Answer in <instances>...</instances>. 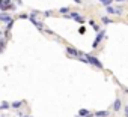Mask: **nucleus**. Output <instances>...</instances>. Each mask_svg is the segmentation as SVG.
Masks as SVG:
<instances>
[{"label":"nucleus","instance_id":"0eeeda50","mask_svg":"<svg viewBox=\"0 0 128 117\" xmlns=\"http://www.w3.org/2000/svg\"><path fill=\"white\" fill-rule=\"evenodd\" d=\"M24 104H26L24 101H15V102H12V104H11V108H12V110H17V111H18V110H20V108H21V107H23Z\"/></svg>","mask_w":128,"mask_h":117},{"label":"nucleus","instance_id":"ddd939ff","mask_svg":"<svg viewBox=\"0 0 128 117\" xmlns=\"http://www.w3.org/2000/svg\"><path fill=\"white\" fill-rule=\"evenodd\" d=\"M122 14H124V9L120 6H116L114 8V15H122Z\"/></svg>","mask_w":128,"mask_h":117},{"label":"nucleus","instance_id":"9b49d317","mask_svg":"<svg viewBox=\"0 0 128 117\" xmlns=\"http://www.w3.org/2000/svg\"><path fill=\"white\" fill-rule=\"evenodd\" d=\"M70 12H71V8H68V6L59 8V14H62V15H65V14H70Z\"/></svg>","mask_w":128,"mask_h":117},{"label":"nucleus","instance_id":"20e7f679","mask_svg":"<svg viewBox=\"0 0 128 117\" xmlns=\"http://www.w3.org/2000/svg\"><path fill=\"white\" fill-rule=\"evenodd\" d=\"M66 54L71 56V57H77V58L82 56V53H80L78 50H76L74 47H66Z\"/></svg>","mask_w":128,"mask_h":117},{"label":"nucleus","instance_id":"b1692460","mask_svg":"<svg viewBox=\"0 0 128 117\" xmlns=\"http://www.w3.org/2000/svg\"><path fill=\"white\" fill-rule=\"evenodd\" d=\"M74 2H76V3H82V0H74Z\"/></svg>","mask_w":128,"mask_h":117},{"label":"nucleus","instance_id":"5701e85b","mask_svg":"<svg viewBox=\"0 0 128 117\" xmlns=\"http://www.w3.org/2000/svg\"><path fill=\"white\" fill-rule=\"evenodd\" d=\"M18 116H20V117H30V116H27V114H23V113H18Z\"/></svg>","mask_w":128,"mask_h":117},{"label":"nucleus","instance_id":"f257e3e1","mask_svg":"<svg viewBox=\"0 0 128 117\" xmlns=\"http://www.w3.org/2000/svg\"><path fill=\"white\" fill-rule=\"evenodd\" d=\"M63 18H66V20H74V21H77V23H80V24H83L84 23V17H82L80 14H77V12H70V14H65L63 15Z\"/></svg>","mask_w":128,"mask_h":117},{"label":"nucleus","instance_id":"1a4fd4ad","mask_svg":"<svg viewBox=\"0 0 128 117\" xmlns=\"http://www.w3.org/2000/svg\"><path fill=\"white\" fill-rule=\"evenodd\" d=\"M120 107H122V101L118 98V99L113 102V110H114V111H119V110H120Z\"/></svg>","mask_w":128,"mask_h":117},{"label":"nucleus","instance_id":"9d476101","mask_svg":"<svg viewBox=\"0 0 128 117\" xmlns=\"http://www.w3.org/2000/svg\"><path fill=\"white\" fill-rule=\"evenodd\" d=\"M110 113L108 111H95V117H108Z\"/></svg>","mask_w":128,"mask_h":117},{"label":"nucleus","instance_id":"39448f33","mask_svg":"<svg viewBox=\"0 0 128 117\" xmlns=\"http://www.w3.org/2000/svg\"><path fill=\"white\" fill-rule=\"evenodd\" d=\"M78 116H80V117H95V113H90L89 110L82 108V110L78 111Z\"/></svg>","mask_w":128,"mask_h":117},{"label":"nucleus","instance_id":"412c9836","mask_svg":"<svg viewBox=\"0 0 128 117\" xmlns=\"http://www.w3.org/2000/svg\"><path fill=\"white\" fill-rule=\"evenodd\" d=\"M30 15H38V11H36V9H33V11L30 12Z\"/></svg>","mask_w":128,"mask_h":117},{"label":"nucleus","instance_id":"a211bd4d","mask_svg":"<svg viewBox=\"0 0 128 117\" xmlns=\"http://www.w3.org/2000/svg\"><path fill=\"white\" fill-rule=\"evenodd\" d=\"M51 14H53V11H45V12H44V15H45V17H50Z\"/></svg>","mask_w":128,"mask_h":117},{"label":"nucleus","instance_id":"393cba45","mask_svg":"<svg viewBox=\"0 0 128 117\" xmlns=\"http://www.w3.org/2000/svg\"><path fill=\"white\" fill-rule=\"evenodd\" d=\"M116 2H119V3H120V2H124V0H116Z\"/></svg>","mask_w":128,"mask_h":117},{"label":"nucleus","instance_id":"f03ea898","mask_svg":"<svg viewBox=\"0 0 128 117\" xmlns=\"http://www.w3.org/2000/svg\"><path fill=\"white\" fill-rule=\"evenodd\" d=\"M104 36H106V30L104 29H101L100 32H96V36H95V39H94V44H92V48H96L100 44H101V41L104 39Z\"/></svg>","mask_w":128,"mask_h":117},{"label":"nucleus","instance_id":"aec40b11","mask_svg":"<svg viewBox=\"0 0 128 117\" xmlns=\"http://www.w3.org/2000/svg\"><path fill=\"white\" fill-rule=\"evenodd\" d=\"M124 113H125V117H128V105L124 108Z\"/></svg>","mask_w":128,"mask_h":117},{"label":"nucleus","instance_id":"4468645a","mask_svg":"<svg viewBox=\"0 0 128 117\" xmlns=\"http://www.w3.org/2000/svg\"><path fill=\"white\" fill-rule=\"evenodd\" d=\"M101 21H102V24H110V23H113V20H110L108 17H102Z\"/></svg>","mask_w":128,"mask_h":117},{"label":"nucleus","instance_id":"f8f14e48","mask_svg":"<svg viewBox=\"0 0 128 117\" xmlns=\"http://www.w3.org/2000/svg\"><path fill=\"white\" fill-rule=\"evenodd\" d=\"M0 108H2V110L5 111V110L11 108V104H9V102H6V101H3V102H2V105H0Z\"/></svg>","mask_w":128,"mask_h":117},{"label":"nucleus","instance_id":"6e6552de","mask_svg":"<svg viewBox=\"0 0 128 117\" xmlns=\"http://www.w3.org/2000/svg\"><path fill=\"white\" fill-rule=\"evenodd\" d=\"M29 20H30V23H32L33 26H36L38 29H42V23H41V21H38V20L35 18V15H30V17H29Z\"/></svg>","mask_w":128,"mask_h":117},{"label":"nucleus","instance_id":"7ed1b4c3","mask_svg":"<svg viewBox=\"0 0 128 117\" xmlns=\"http://www.w3.org/2000/svg\"><path fill=\"white\" fill-rule=\"evenodd\" d=\"M86 57H88V60L90 62V65H94L95 68H98V69H104V66H102V63L98 60V58L95 57V56H92V54H84Z\"/></svg>","mask_w":128,"mask_h":117},{"label":"nucleus","instance_id":"4be33fe9","mask_svg":"<svg viewBox=\"0 0 128 117\" xmlns=\"http://www.w3.org/2000/svg\"><path fill=\"white\" fill-rule=\"evenodd\" d=\"M45 33H48V35H54V32H51L50 29H47V30H45Z\"/></svg>","mask_w":128,"mask_h":117},{"label":"nucleus","instance_id":"423d86ee","mask_svg":"<svg viewBox=\"0 0 128 117\" xmlns=\"http://www.w3.org/2000/svg\"><path fill=\"white\" fill-rule=\"evenodd\" d=\"M0 21L5 23V24H8V23H11V21H14V20H12V17H9V15H6L5 12H2V14H0Z\"/></svg>","mask_w":128,"mask_h":117},{"label":"nucleus","instance_id":"f3484780","mask_svg":"<svg viewBox=\"0 0 128 117\" xmlns=\"http://www.w3.org/2000/svg\"><path fill=\"white\" fill-rule=\"evenodd\" d=\"M84 32H86V27H80V29H78V33H80V35H84Z\"/></svg>","mask_w":128,"mask_h":117},{"label":"nucleus","instance_id":"dca6fc26","mask_svg":"<svg viewBox=\"0 0 128 117\" xmlns=\"http://www.w3.org/2000/svg\"><path fill=\"white\" fill-rule=\"evenodd\" d=\"M100 2H101L104 6H108V5H112V2H113V0H100Z\"/></svg>","mask_w":128,"mask_h":117},{"label":"nucleus","instance_id":"6ab92c4d","mask_svg":"<svg viewBox=\"0 0 128 117\" xmlns=\"http://www.w3.org/2000/svg\"><path fill=\"white\" fill-rule=\"evenodd\" d=\"M89 24H90V26H92V27H95V26H96V23H95V21H94V20H89Z\"/></svg>","mask_w":128,"mask_h":117},{"label":"nucleus","instance_id":"2eb2a0df","mask_svg":"<svg viewBox=\"0 0 128 117\" xmlns=\"http://www.w3.org/2000/svg\"><path fill=\"white\" fill-rule=\"evenodd\" d=\"M106 11H107V14H114V8H113L112 5H108V6H106Z\"/></svg>","mask_w":128,"mask_h":117}]
</instances>
